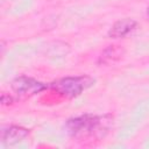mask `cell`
<instances>
[{
    "label": "cell",
    "mask_w": 149,
    "mask_h": 149,
    "mask_svg": "<svg viewBox=\"0 0 149 149\" xmlns=\"http://www.w3.org/2000/svg\"><path fill=\"white\" fill-rule=\"evenodd\" d=\"M13 104V98L9 95V94H6V93H2L1 94V105H12Z\"/></svg>",
    "instance_id": "52a82bcc"
},
{
    "label": "cell",
    "mask_w": 149,
    "mask_h": 149,
    "mask_svg": "<svg viewBox=\"0 0 149 149\" xmlns=\"http://www.w3.org/2000/svg\"><path fill=\"white\" fill-rule=\"evenodd\" d=\"M114 116L105 114H81L68 119L65 132L73 141L80 143H93L105 139L112 130Z\"/></svg>",
    "instance_id": "6da1fadb"
},
{
    "label": "cell",
    "mask_w": 149,
    "mask_h": 149,
    "mask_svg": "<svg viewBox=\"0 0 149 149\" xmlns=\"http://www.w3.org/2000/svg\"><path fill=\"white\" fill-rule=\"evenodd\" d=\"M95 79L87 74L81 76H68L62 77L52 81L49 87L58 95L65 99H73L80 95L84 91L93 86Z\"/></svg>",
    "instance_id": "7a4b0ae2"
},
{
    "label": "cell",
    "mask_w": 149,
    "mask_h": 149,
    "mask_svg": "<svg viewBox=\"0 0 149 149\" xmlns=\"http://www.w3.org/2000/svg\"><path fill=\"white\" fill-rule=\"evenodd\" d=\"M137 27V22L130 17H123L118 20L109 28L107 36L109 38H125L128 36L135 28Z\"/></svg>",
    "instance_id": "277c9868"
},
{
    "label": "cell",
    "mask_w": 149,
    "mask_h": 149,
    "mask_svg": "<svg viewBox=\"0 0 149 149\" xmlns=\"http://www.w3.org/2000/svg\"><path fill=\"white\" fill-rule=\"evenodd\" d=\"M147 15H148V17H149V7H148V10H147Z\"/></svg>",
    "instance_id": "ba28073f"
},
{
    "label": "cell",
    "mask_w": 149,
    "mask_h": 149,
    "mask_svg": "<svg viewBox=\"0 0 149 149\" xmlns=\"http://www.w3.org/2000/svg\"><path fill=\"white\" fill-rule=\"evenodd\" d=\"M10 88L20 99H28V98L36 95L37 93H41L42 91L47 90L48 86L45 84L38 81L37 79L21 74V76L15 77L12 80Z\"/></svg>",
    "instance_id": "3957f363"
},
{
    "label": "cell",
    "mask_w": 149,
    "mask_h": 149,
    "mask_svg": "<svg viewBox=\"0 0 149 149\" xmlns=\"http://www.w3.org/2000/svg\"><path fill=\"white\" fill-rule=\"evenodd\" d=\"M125 55V49L121 45L118 44H112L108 45L107 48H105L99 58H98V64H104V65H108V64H113L115 62H118L122 56Z\"/></svg>",
    "instance_id": "8992f818"
},
{
    "label": "cell",
    "mask_w": 149,
    "mask_h": 149,
    "mask_svg": "<svg viewBox=\"0 0 149 149\" xmlns=\"http://www.w3.org/2000/svg\"><path fill=\"white\" fill-rule=\"evenodd\" d=\"M30 134V130L28 128H24L22 126H9L7 128H2L1 130V141L5 144H15L24 139H27Z\"/></svg>",
    "instance_id": "5b68a950"
}]
</instances>
